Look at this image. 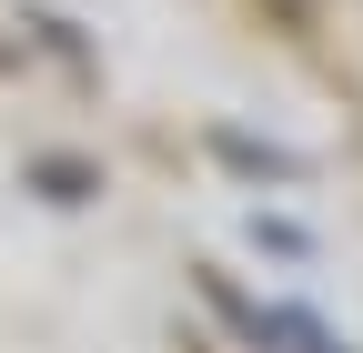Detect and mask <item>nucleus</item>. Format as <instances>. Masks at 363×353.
<instances>
[{
  "mask_svg": "<svg viewBox=\"0 0 363 353\" xmlns=\"http://www.w3.org/2000/svg\"><path fill=\"white\" fill-rule=\"evenodd\" d=\"M262 11L283 21V30H303V21H313V0H262Z\"/></svg>",
  "mask_w": 363,
  "mask_h": 353,
  "instance_id": "1",
  "label": "nucleus"
}]
</instances>
